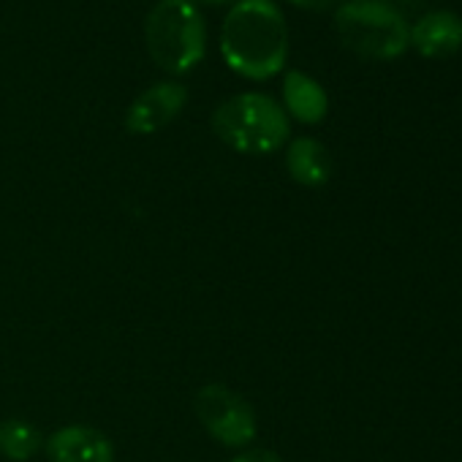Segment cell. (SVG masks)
Segmentation results:
<instances>
[{
    "label": "cell",
    "mask_w": 462,
    "mask_h": 462,
    "mask_svg": "<svg viewBox=\"0 0 462 462\" xmlns=\"http://www.w3.org/2000/svg\"><path fill=\"white\" fill-rule=\"evenodd\" d=\"M220 55L226 66L254 82L273 79L289 58V28L273 0H237L223 20Z\"/></svg>",
    "instance_id": "6da1fadb"
},
{
    "label": "cell",
    "mask_w": 462,
    "mask_h": 462,
    "mask_svg": "<svg viewBox=\"0 0 462 462\" xmlns=\"http://www.w3.org/2000/svg\"><path fill=\"white\" fill-rule=\"evenodd\" d=\"M212 131L223 144L243 155L278 152L289 134L286 109L264 93H240L212 112Z\"/></svg>",
    "instance_id": "7a4b0ae2"
},
{
    "label": "cell",
    "mask_w": 462,
    "mask_h": 462,
    "mask_svg": "<svg viewBox=\"0 0 462 462\" xmlns=\"http://www.w3.org/2000/svg\"><path fill=\"white\" fill-rule=\"evenodd\" d=\"M152 63L171 74H190L207 52V25L193 0H158L144 25Z\"/></svg>",
    "instance_id": "3957f363"
},
{
    "label": "cell",
    "mask_w": 462,
    "mask_h": 462,
    "mask_svg": "<svg viewBox=\"0 0 462 462\" xmlns=\"http://www.w3.org/2000/svg\"><path fill=\"white\" fill-rule=\"evenodd\" d=\"M340 42L367 60H394L408 47V23L386 0H348L335 14Z\"/></svg>",
    "instance_id": "277c9868"
},
{
    "label": "cell",
    "mask_w": 462,
    "mask_h": 462,
    "mask_svg": "<svg viewBox=\"0 0 462 462\" xmlns=\"http://www.w3.org/2000/svg\"><path fill=\"white\" fill-rule=\"evenodd\" d=\"M193 411L204 430L223 446L243 448L248 446L256 432V411L254 405L235 389H228L226 383H207L196 392L193 397Z\"/></svg>",
    "instance_id": "5b68a950"
},
{
    "label": "cell",
    "mask_w": 462,
    "mask_h": 462,
    "mask_svg": "<svg viewBox=\"0 0 462 462\" xmlns=\"http://www.w3.org/2000/svg\"><path fill=\"white\" fill-rule=\"evenodd\" d=\"M188 104V88L180 82H158L147 88L125 112V131L134 136H150L166 128Z\"/></svg>",
    "instance_id": "8992f818"
},
{
    "label": "cell",
    "mask_w": 462,
    "mask_h": 462,
    "mask_svg": "<svg viewBox=\"0 0 462 462\" xmlns=\"http://www.w3.org/2000/svg\"><path fill=\"white\" fill-rule=\"evenodd\" d=\"M44 448L50 462H115L112 440L90 424H69L55 430Z\"/></svg>",
    "instance_id": "52a82bcc"
},
{
    "label": "cell",
    "mask_w": 462,
    "mask_h": 462,
    "mask_svg": "<svg viewBox=\"0 0 462 462\" xmlns=\"http://www.w3.org/2000/svg\"><path fill=\"white\" fill-rule=\"evenodd\" d=\"M408 44H413L424 58H448L462 47V17L443 9L430 12L408 31Z\"/></svg>",
    "instance_id": "ba28073f"
},
{
    "label": "cell",
    "mask_w": 462,
    "mask_h": 462,
    "mask_svg": "<svg viewBox=\"0 0 462 462\" xmlns=\"http://www.w3.org/2000/svg\"><path fill=\"white\" fill-rule=\"evenodd\" d=\"M283 101H286V112L305 125H319L329 112L327 90L313 77H308L305 71H289L286 74Z\"/></svg>",
    "instance_id": "9c48e42d"
},
{
    "label": "cell",
    "mask_w": 462,
    "mask_h": 462,
    "mask_svg": "<svg viewBox=\"0 0 462 462\" xmlns=\"http://www.w3.org/2000/svg\"><path fill=\"white\" fill-rule=\"evenodd\" d=\"M286 169L297 185L321 188L332 177V155L319 139L300 136L286 150Z\"/></svg>",
    "instance_id": "30bf717a"
},
{
    "label": "cell",
    "mask_w": 462,
    "mask_h": 462,
    "mask_svg": "<svg viewBox=\"0 0 462 462\" xmlns=\"http://www.w3.org/2000/svg\"><path fill=\"white\" fill-rule=\"evenodd\" d=\"M44 446V435L36 424L25 419L0 421V454L12 462H25L36 457Z\"/></svg>",
    "instance_id": "8fae6325"
},
{
    "label": "cell",
    "mask_w": 462,
    "mask_h": 462,
    "mask_svg": "<svg viewBox=\"0 0 462 462\" xmlns=\"http://www.w3.org/2000/svg\"><path fill=\"white\" fill-rule=\"evenodd\" d=\"M231 462H283L273 448H251V451H243L240 457H235Z\"/></svg>",
    "instance_id": "7c38bea8"
},
{
    "label": "cell",
    "mask_w": 462,
    "mask_h": 462,
    "mask_svg": "<svg viewBox=\"0 0 462 462\" xmlns=\"http://www.w3.org/2000/svg\"><path fill=\"white\" fill-rule=\"evenodd\" d=\"M289 4H294V6H300V9H310V12H324V9L337 6L340 0H289Z\"/></svg>",
    "instance_id": "4fadbf2b"
},
{
    "label": "cell",
    "mask_w": 462,
    "mask_h": 462,
    "mask_svg": "<svg viewBox=\"0 0 462 462\" xmlns=\"http://www.w3.org/2000/svg\"><path fill=\"white\" fill-rule=\"evenodd\" d=\"M199 4H209V6H217V4H228V0H199Z\"/></svg>",
    "instance_id": "5bb4252c"
}]
</instances>
